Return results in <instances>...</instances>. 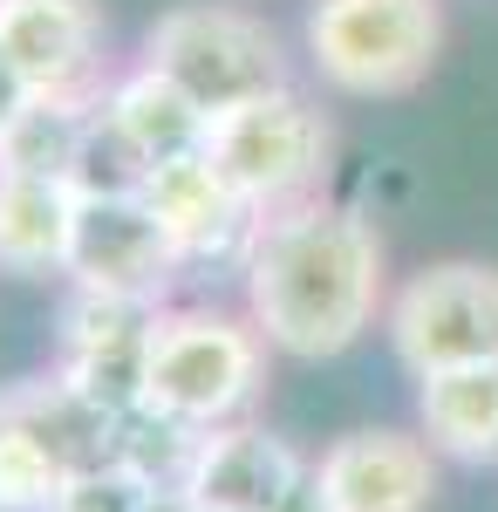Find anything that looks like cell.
I'll return each instance as SVG.
<instances>
[{
  "mask_svg": "<svg viewBox=\"0 0 498 512\" xmlns=\"http://www.w3.org/2000/svg\"><path fill=\"white\" fill-rule=\"evenodd\" d=\"M239 308L287 362H335L389 308V246L355 198H301L260 219L239 267Z\"/></svg>",
  "mask_w": 498,
  "mask_h": 512,
  "instance_id": "obj_1",
  "label": "cell"
},
{
  "mask_svg": "<svg viewBox=\"0 0 498 512\" xmlns=\"http://www.w3.org/2000/svg\"><path fill=\"white\" fill-rule=\"evenodd\" d=\"M267 369H273V349L246 308L178 294V301L157 308L144 396L164 403L171 417L198 424V431H219V424H239V417H260Z\"/></svg>",
  "mask_w": 498,
  "mask_h": 512,
  "instance_id": "obj_2",
  "label": "cell"
},
{
  "mask_svg": "<svg viewBox=\"0 0 498 512\" xmlns=\"http://www.w3.org/2000/svg\"><path fill=\"white\" fill-rule=\"evenodd\" d=\"M137 62L171 76L205 117L246 110L273 89L301 82L280 28L267 14L239 7V0H178V7H164L137 41Z\"/></svg>",
  "mask_w": 498,
  "mask_h": 512,
  "instance_id": "obj_3",
  "label": "cell"
},
{
  "mask_svg": "<svg viewBox=\"0 0 498 512\" xmlns=\"http://www.w3.org/2000/svg\"><path fill=\"white\" fill-rule=\"evenodd\" d=\"M301 55L328 96H410L444 55V0H307Z\"/></svg>",
  "mask_w": 498,
  "mask_h": 512,
  "instance_id": "obj_4",
  "label": "cell"
},
{
  "mask_svg": "<svg viewBox=\"0 0 498 512\" xmlns=\"http://www.w3.org/2000/svg\"><path fill=\"white\" fill-rule=\"evenodd\" d=\"M205 151L219 158V171L260 212H280V205H301V198L328 192L335 117L321 110V96L307 82H287V89H273L260 103H246V110L212 117V144Z\"/></svg>",
  "mask_w": 498,
  "mask_h": 512,
  "instance_id": "obj_5",
  "label": "cell"
},
{
  "mask_svg": "<svg viewBox=\"0 0 498 512\" xmlns=\"http://www.w3.org/2000/svg\"><path fill=\"white\" fill-rule=\"evenodd\" d=\"M383 342L410 376L498 362V267L492 260H423L389 287Z\"/></svg>",
  "mask_w": 498,
  "mask_h": 512,
  "instance_id": "obj_6",
  "label": "cell"
},
{
  "mask_svg": "<svg viewBox=\"0 0 498 512\" xmlns=\"http://www.w3.org/2000/svg\"><path fill=\"white\" fill-rule=\"evenodd\" d=\"M137 198L151 205V219L164 226V239L178 246L185 280H198V274H232L239 280L246 253H253V233H260V219H267V212L219 171L212 151H185V158L151 164V178H144Z\"/></svg>",
  "mask_w": 498,
  "mask_h": 512,
  "instance_id": "obj_7",
  "label": "cell"
},
{
  "mask_svg": "<svg viewBox=\"0 0 498 512\" xmlns=\"http://www.w3.org/2000/svg\"><path fill=\"white\" fill-rule=\"evenodd\" d=\"M151 301H123V294H89V287H62L55 308V376L76 383L89 403L103 410H130L144 403V376H151Z\"/></svg>",
  "mask_w": 498,
  "mask_h": 512,
  "instance_id": "obj_8",
  "label": "cell"
},
{
  "mask_svg": "<svg viewBox=\"0 0 498 512\" xmlns=\"http://www.w3.org/2000/svg\"><path fill=\"white\" fill-rule=\"evenodd\" d=\"M62 287L89 294H123V301H178L185 260L164 239L144 198H76V233H69V267Z\"/></svg>",
  "mask_w": 498,
  "mask_h": 512,
  "instance_id": "obj_9",
  "label": "cell"
},
{
  "mask_svg": "<svg viewBox=\"0 0 498 512\" xmlns=\"http://www.w3.org/2000/svg\"><path fill=\"white\" fill-rule=\"evenodd\" d=\"M0 55L35 96L96 103L116 76L103 0H0Z\"/></svg>",
  "mask_w": 498,
  "mask_h": 512,
  "instance_id": "obj_10",
  "label": "cell"
},
{
  "mask_svg": "<svg viewBox=\"0 0 498 512\" xmlns=\"http://www.w3.org/2000/svg\"><path fill=\"white\" fill-rule=\"evenodd\" d=\"M444 458L423 431H342L314 451V485L328 512H430L444 492Z\"/></svg>",
  "mask_w": 498,
  "mask_h": 512,
  "instance_id": "obj_11",
  "label": "cell"
},
{
  "mask_svg": "<svg viewBox=\"0 0 498 512\" xmlns=\"http://www.w3.org/2000/svg\"><path fill=\"white\" fill-rule=\"evenodd\" d=\"M307 458L294 437H280L267 417H239L198 437L192 458V499L205 512H280L294 499V485L307 478Z\"/></svg>",
  "mask_w": 498,
  "mask_h": 512,
  "instance_id": "obj_12",
  "label": "cell"
},
{
  "mask_svg": "<svg viewBox=\"0 0 498 512\" xmlns=\"http://www.w3.org/2000/svg\"><path fill=\"white\" fill-rule=\"evenodd\" d=\"M69 233H76L69 178L0 171V274L7 280H62Z\"/></svg>",
  "mask_w": 498,
  "mask_h": 512,
  "instance_id": "obj_13",
  "label": "cell"
},
{
  "mask_svg": "<svg viewBox=\"0 0 498 512\" xmlns=\"http://www.w3.org/2000/svg\"><path fill=\"white\" fill-rule=\"evenodd\" d=\"M0 390H7V403H14V417L41 437V451L62 465V478L116 465V410L89 403V396H82L76 383H62L55 369L21 376V383H0Z\"/></svg>",
  "mask_w": 498,
  "mask_h": 512,
  "instance_id": "obj_14",
  "label": "cell"
},
{
  "mask_svg": "<svg viewBox=\"0 0 498 512\" xmlns=\"http://www.w3.org/2000/svg\"><path fill=\"white\" fill-rule=\"evenodd\" d=\"M417 431L444 465H498V362L417 376Z\"/></svg>",
  "mask_w": 498,
  "mask_h": 512,
  "instance_id": "obj_15",
  "label": "cell"
},
{
  "mask_svg": "<svg viewBox=\"0 0 498 512\" xmlns=\"http://www.w3.org/2000/svg\"><path fill=\"white\" fill-rule=\"evenodd\" d=\"M96 103L130 130V144H137L151 164L185 158V151H205V144H212V117H205L171 76H157L151 62H137V55L116 62V76L103 82Z\"/></svg>",
  "mask_w": 498,
  "mask_h": 512,
  "instance_id": "obj_16",
  "label": "cell"
},
{
  "mask_svg": "<svg viewBox=\"0 0 498 512\" xmlns=\"http://www.w3.org/2000/svg\"><path fill=\"white\" fill-rule=\"evenodd\" d=\"M198 424L171 417L164 403H130L116 417V472H130L137 485H185L192 478V458H198Z\"/></svg>",
  "mask_w": 498,
  "mask_h": 512,
  "instance_id": "obj_17",
  "label": "cell"
},
{
  "mask_svg": "<svg viewBox=\"0 0 498 512\" xmlns=\"http://www.w3.org/2000/svg\"><path fill=\"white\" fill-rule=\"evenodd\" d=\"M89 103H62V96H35L21 117L0 130V171H28V178H69L82 144Z\"/></svg>",
  "mask_w": 498,
  "mask_h": 512,
  "instance_id": "obj_18",
  "label": "cell"
},
{
  "mask_svg": "<svg viewBox=\"0 0 498 512\" xmlns=\"http://www.w3.org/2000/svg\"><path fill=\"white\" fill-rule=\"evenodd\" d=\"M144 178H151V158L130 144V130H123L103 103H89L76 164H69V192L76 198H137Z\"/></svg>",
  "mask_w": 498,
  "mask_h": 512,
  "instance_id": "obj_19",
  "label": "cell"
},
{
  "mask_svg": "<svg viewBox=\"0 0 498 512\" xmlns=\"http://www.w3.org/2000/svg\"><path fill=\"white\" fill-rule=\"evenodd\" d=\"M62 465L41 451V437L14 417V403L0 390V512H55Z\"/></svg>",
  "mask_w": 498,
  "mask_h": 512,
  "instance_id": "obj_20",
  "label": "cell"
},
{
  "mask_svg": "<svg viewBox=\"0 0 498 512\" xmlns=\"http://www.w3.org/2000/svg\"><path fill=\"white\" fill-rule=\"evenodd\" d=\"M137 506H144V485L116 465L62 478V492H55V512H137Z\"/></svg>",
  "mask_w": 498,
  "mask_h": 512,
  "instance_id": "obj_21",
  "label": "cell"
},
{
  "mask_svg": "<svg viewBox=\"0 0 498 512\" xmlns=\"http://www.w3.org/2000/svg\"><path fill=\"white\" fill-rule=\"evenodd\" d=\"M28 103H35V89H28V82H21V69H14V62L0 55V130H7V123L21 117Z\"/></svg>",
  "mask_w": 498,
  "mask_h": 512,
  "instance_id": "obj_22",
  "label": "cell"
},
{
  "mask_svg": "<svg viewBox=\"0 0 498 512\" xmlns=\"http://www.w3.org/2000/svg\"><path fill=\"white\" fill-rule=\"evenodd\" d=\"M137 512H205L192 499V485H144V506Z\"/></svg>",
  "mask_w": 498,
  "mask_h": 512,
  "instance_id": "obj_23",
  "label": "cell"
}]
</instances>
